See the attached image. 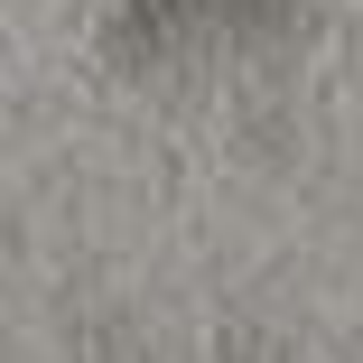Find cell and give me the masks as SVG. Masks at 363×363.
<instances>
[{
  "label": "cell",
  "instance_id": "cell-1",
  "mask_svg": "<svg viewBox=\"0 0 363 363\" xmlns=\"http://www.w3.org/2000/svg\"><path fill=\"white\" fill-rule=\"evenodd\" d=\"M308 19V0H103V38L140 75H177L214 56H270Z\"/></svg>",
  "mask_w": 363,
  "mask_h": 363
},
{
  "label": "cell",
  "instance_id": "cell-2",
  "mask_svg": "<svg viewBox=\"0 0 363 363\" xmlns=\"http://www.w3.org/2000/svg\"><path fill=\"white\" fill-rule=\"evenodd\" d=\"M224 363H279V354H270V345H242V354H224Z\"/></svg>",
  "mask_w": 363,
  "mask_h": 363
}]
</instances>
